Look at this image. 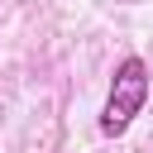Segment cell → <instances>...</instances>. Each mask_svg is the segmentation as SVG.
I'll use <instances>...</instances> for the list:
<instances>
[{
  "instance_id": "cell-1",
  "label": "cell",
  "mask_w": 153,
  "mask_h": 153,
  "mask_svg": "<svg viewBox=\"0 0 153 153\" xmlns=\"http://www.w3.org/2000/svg\"><path fill=\"white\" fill-rule=\"evenodd\" d=\"M148 62L143 57H124L120 67H115V76H110V91H105V105H100V134L105 139H120L129 124H134V115L143 110V100H148Z\"/></svg>"
}]
</instances>
